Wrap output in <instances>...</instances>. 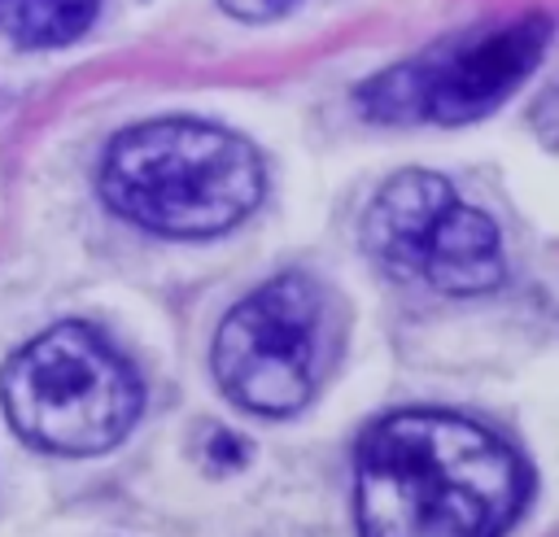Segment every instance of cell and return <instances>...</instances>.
I'll return each mask as SVG.
<instances>
[{
    "instance_id": "1",
    "label": "cell",
    "mask_w": 559,
    "mask_h": 537,
    "mask_svg": "<svg viewBox=\"0 0 559 537\" xmlns=\"http://www.w3.org/2000/svg\"><path fill=\"white\" fill-rule=\"evenodd\" d=\"M528 493L515 450L454 410H397L354 458L362 537H502Z\"/></svg>"
},
{
    "instance_id": "2",
    "label": "cell",
    "mask_w": 559,
    "mask_h": 537,
    "mask_svg": "<svg viewBox=\"0 0 559 537\" xmlns=\"http://www.w3.org/2000/svg\"><path fill=\"white\" fill-rule=\"evenodd\" d=\"M100 196L114 214L162 236H218L262 196L258 153L210 122L157 118L109 140Z\"/></svg>"
},
{
    "instance_id": "3",
    "label": "cell",
    "mask_w": 559,
    "mask_h": 537,
    "mask_svg": "<svg viewBox=\"0 0 559 537\" xmlns=\"http://www.w3.org/2000/svg\"><path fill=\"white\" fill-rule=\"evenodd\" d=\"M0 402L31 445L52 454H100L131 432L144 389L100 332L87 323H57L9 358Z\"/></svg>"
},
{
    "instance_id": "4",
    "label": "cell",
    "mask_w": 559,
    "mask_h": 537,
    "mask_svg": "<svg viewBox=\"0 0 559 537\" xmlns=\"http://www.w3.org/2000/svg\"><path fill=\"white\" fill-rule=\"evenodd\" d=\"M328 362V306L314 279L288 271L253 288L214 336L218 389L253 415H297Z\"/></svg>"
},
{
    "instance_id": "5",
    "label": "cell",
    "mask_w": 559,
    "mask_h": 537,
    "mask_svg": "<svg viewBox=\"0 0 559 537\" xmlns=\"http://www.w3.org/2000/svg\"><path fill=\"white\" fill-rule=\"evenodd\" d=\"M362 244L397 279H424L437 293L472 297L502 284L493 218L459 201L432 170H402L376 192L362 218Z\"/></svg>"
},
{
    "instance_id": "6",
    "label": "cell",
    "mask_w": 559,
    "mask_h": 537,
    "mask_svg": "<svg viewBox=\"0 0 559 537\" xmlns=\"http://www.w3.org/2000/svg\"><path fill=\"white\" fill-rule=\"evenodd\" d=\"M546 44V13H528L493 31H472L376 74L358 92V105L376 122H472L498 109L533 74Z\"/></svg>"
},
{
    "instance_id": "7",
    "label": "cell",
    "mask_w": 559,
    "mask_h": 537,
    "mask_svg": "<svg viewBox=\"0 0 559 537\" xmlns=\"http://www.w3.org/2000/svg\"><path fill=\"white\" fill-rule=\"evenodd\" d=\"M100 0H0V35L22 48H57L79 39Z\"/></svg>"
},
{
    "instance_id": "8",
    "label": "cell",
    "mask_w": 559,
    "mask_h": 537,
    "mask_svg": "<svg viewBox=\"0 0 559 537\" xmlns=\"http://www.w3.org/2000/svg\"><path fill=\"white\" fill-rule=\"evenodd\" d=\"M231 17H245V22H266V17H280L288 13L297 0H218Z\"/></svg>"
}]
</instances>
